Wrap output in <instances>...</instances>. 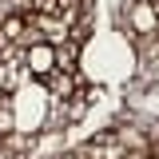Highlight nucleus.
I'll use <instances>...</instances> for the list:
<instances>
[{"label":"nucleus","instance_id":"f257e3e1","mask_svg":"<svg viewBox=\"0 0 159 159\" xmlns=\"http://www.w3.org/2000/svg\"><path fill=\"white\" fill-rule=\"evenodd\" d=\"M8 107H12V119H16V135H36V131L48 127V111L56 107V99L44 88V80H28L24 88H16L8 96Z\"/></svg>","mask_w":159,"mask_h":159},{"label":"nucleus","instance_id":"f03ea898","mask_svg":"<svg viewBox=\"0 0 159 159\" xmlns=\"http://www.w3.org/2000/svg\"><path fill=\"white\" fill-rule=\"evenodd\" d=\"M123 20H127V28L135 36H155L159 32V4L155 0H127Z\"/></svg>","mask_w":159,"mask_h":159},{"label":"nucleus","instance_id":"7ed1b4c3","mask_svg":"<svg viewBox=\"0 0 159 159\" xmlns=\"http://www.w3.org/2000/svg\"><path fill=\"white\" fill-rule=\"evenodd\" d=\"M24 64H28L32 80H48L56 72V44H48V40L28 44V48H24Z\"/></svg>","mask_w":159,"mask_h":159},{"label":"nucleus","instance_id":"20e7f679","mask_svg":"<svg viewBox=\"0 0 159 159\" xmlns=\"http://www.w3.org/2000/svg\"><path fill=\"white\" fill-rule=\"evenodd\" d=\"M44 88H48V92H52V99H56V103H68V99H76V92L80 88H84V80L76 76V72H52V76L44 80Z\"/></svg>","mask_w":159,"mask_h":159},{"label":"nucleus","instance_id":"39448f33","mask_svg":"<svg viewBox=\"0 0 159 159\" xmlns=\"http://www.w3.org/2000/svg\"><path fill=\"white\" fill-rule=\"evenodd\" d=\"M76 56H80V44H76V40H60V44H56V68H60V72H76Z\"/></svg>","mask_w":159,"mask_h":159}]
</instances>
